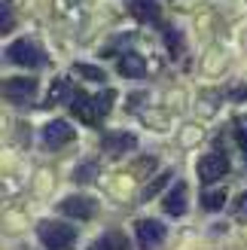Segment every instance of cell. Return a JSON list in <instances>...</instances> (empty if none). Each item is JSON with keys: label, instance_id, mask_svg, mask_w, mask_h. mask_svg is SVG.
I'll return each mask as SVG.
<instances>
[{"label": "cell", "instance_id": "cell-4", "mask_svg": "<svg viewBox=\"0 0 247 250\" xmlns=\"http://www.w3.org/2000/svg\"><path fill=\"white\" fill-rule=\"evenodd\" d=\"M134 238H138L141 250H156L165 241V226L159 220H141L138 226H134Z\"/></svg>", "mask_w": 247, "mask_h": 250}, {"label": "cell", "instance_id": "cell-13", "mask_svg": "<svg viewBox=\"0 0 247 250\" xmlns=\"http://www.w3.org/2000/svg\"><path fill=\"white\" fill-rule=\"evenodd\" d=\"M89 250H131L128 247V238L122 232H107V235H101Z\"/></svg>", "mask_w": 247, "mask_h": 250}, {"label": "cell", "instance_id": "cell-20", "mask_svg": "<svg viewBox=\"0 0 247 250\" xmlns=\"http://www.w3.org/2000/svg\"><path fill=\"white\" fill-rule=\"evenodd\" d=\"M165 40H168V46H171V52H174V55L183 49V40H177V31H171V28H168V31H165Z\"/></svg>", "mask_w": 247, "mask_h": 250}, {"label": "cell", "instance_id": "cell-18", "mask_svg": "<svg viewBox=\"0 0 247 250\" xmlns=\"http://www.w3.org/2000/svg\"><path fill=\"white\" fill-rule=\"evenodd\" d=\"M73 70L82 73V77H89V80H95V83H104V70H98V67H92V64H77Z\"/></svg>", "mask_w": 247, "mask_h": 250}, {"label": "cell", "instance_id": "cell-17", "mask_svg": "<svg viewBox=\"0 0 247 250\" xmlns=\"http://www.w3.org/2000/svg\"><path fill=\"white\" fill-rule=\"evenodd\" d=\"M95 177H98V162H85V165H80L73 171V180L77 183H92Z\"/></svg>", "mask_w": 247, "mask_h": 250}, {"label": "cell", "instance_id": "cell-2", "mask_svg": "<svg viewBox=\"0 0 247 250\" xmlns=\"http://www.w3.org/2000/svg\"><path fill=\"white\" fill-rule=\"evenodd\" d=\"M6 58L12 61V64L31 67V70H37V67L46 64V52H43L37 43H31V40H16V43H9V46H6Z\"/></svg>", "mask_w": 247, "mask_h": 250}, {"label": "cell", "instance_id": "cell-5", "mask_svg": "<svg viewBox=\"0 0 247 250\" xmlns=\"http://www.w3.org/2000/svg\"><path fill=\"white\" fill-rule=\"evenodd\" d=\"M58 208H61V214H67L73 220H92L95 210H98L95 198H89V195H67Z\"/></svg>", "mask_w": 247, "mask_h": 250}, {"label": "cell", "instance_id": "cell-22", "mask_svg": "<svg viewBox=\"0 0 247 250\" xmlns=\"http://www.w3.org/2000/svg\"><path fill=\"white\" fill-rule=\"evenodd\" d=\"M9 21H12V16H9V3H3V31H9Z\"/></svg>", "mask_w": 247, "mask_h": 250}, {"label": "cell", "instance_id": "cell-8", "mask_svg": "<svg viewBox=\"0 0 247 250\" xmlns=\"http://www.w3.org/2000/svg\"><path fill=\"white\" fill-rule=\"evenodd\" d=\"M226 171H229V162H226V156H220V153H207L199 162V177H202V183H214V180L223 177Z\"/></svg>", "mask_w": 247, "mask_h": 250}, {"label": "cell", "instance_id": "cell-3", "mask_svg": "<svg viewBox=\"0 0 247 250\" xmlns=\"http://www.w3.org/2000/svg\"><path fill=\"white\" fill-rule=\"evenodd\" d=\"M3 95H6V101H9V104L28 107L34 98H37V83H34V80H24V77L6 80V83H3Z\"/></svg>", "mask_w": 247, "mask_h": 250}, {"label": "cell", "instance_id": "cell-11", "mask_svg": "<svg viewBox=\"0 0 247 250\" xmlns=\"http://www.w3.org/2000/svg\"><path fill=\"white\" fill-rule=\"evenodd\" d=\"M70 113L77 116V119H82V122H98V116H95V104H92V98L89 95H73V101H70Z\"/></svg>", "mask_w": 247, "mask_h": 250}, {"label": "cell", "instance_id": "cell-15", "mask_svg": "<svg viewBox=\"0 0 247 250\" xmlns=\"http://www.w3.org/2000/svg\"><path fill=\"white\" fill-rule=\"evenodd\" d=\"M226 205V192L223 189H202V208L205 210H211V214H214V210H220V208H223Z\"/></svg>", "mask_w": 247, "mask_h": 250}, {"label": "cell", "instance_id": "cell-10", "mask_svg": "<svg viewBox=\"0 0 247 250\" xmlns=\"http://www.w3.org/2000/svg\"><path fill=\"white\" fill-rule=\"evenodd\" d=\"M119 73H122V77H144V73H146V61L138 55V52H125V55H122L119 58Z\"/></svg>", "mask_w": 247, "mask_h": 250}, {"label": "cell", "instance_id": "cell-21", "mask_svg": "<svg viewBox=\"0 0 247 250\" xmlns=\"http://www.w3.org/2000/svg\"><path fill=\"white\" fill-rule=\"evenodd\" d=\"M235 214H238V217H247V192L235 202Z\"/></svg>", "mask_w": 247, "mask_h": 250}, {"label": "cell", "instance_id": "cell-14", "mask_svg": "<svg viewBox=\"0 0 247 250\" xmlns=\"http://www.w3.org/2000/svg\"><path fill=\"white\" fill-rule=\"evenodd\" d=\"M113 101H116V92H113V89L98 92V95L92 98V104H95V116H98V119L107 116V113H110V107H113Z\"/></svg>", "mask_w": 247, "mask_h": 250}, {"label": "cell", "instance_id": "cell-16", "mask_svg": "<svg viewBox=\"0 0 247 250\" xmlns=\"http://www.w3.org/2000/svg\"><path fill=\"white\" fill-rule=\"evenodd\" d=\"M58 101H73V92H70V85L64 83V80H58L55 85H52V92H49V98H46V107H52V104H58Z\"/></svg>", "mask_w": 247, "mask_h": 250}, {"label": "cell", "instance_id": "cell-12", "mask_svg": "<svg viewBox=\"0 0 247 250\" xmlns=\"http://www.w3.org/2000/svg\"><path fill=\"white\" fill-rule=\"evenodd\" d=\"M134 19L141 21H156L159 19V0H128Z\"/></svg>", "mask_w": 247, "mask_h": 250}, {"label": "cell", "instance_id": "cell-1", "mask_svg": "<svg viewBox=\"0 0 247 250\" xmlns=\"http://www.w3.org/2000/svg\"><path fill=\"white\" fill-rule=\"evenodd\" d=\"M37 235L49 250H70L73 241H77V229H70L67 223H58V220H40Z\"/></svg>", "mask_w": 247, "mask_h": 250}, {"label": "cell", "instance_id": "cell-7", "mask_svg": "<svg viewBox=\"0 0 247 250\" xmlns=\"http://www.w3.org/2000/svg\"><path fill=\"white\" fill-rule=\"evenodd\" d=\"M70 141H73V128H70V122H64V119H52L43 128V144L49 149H58V146L70 144Z\"/></svg>", "mask_w": 247, "mask_h": 250}, {"label": "cell", "instance_id": "cell-6", "mask_svg": "<svg viewBox=\"0 0 247 250\" xmlns=\"http://www.w3.org/2000/svg\"><path fill=\"white\" fill-rule=\"evenodd\" d=\"M134 144H138V137H134L131 131H107L101 137V146L107 149V156H113V159L125 156L128 149H134Z\"/></svg>", "mask_w": 247, "mask_h": 250}, {"label": "cell", "instance_id": "cell-9", "mask_svg": "<svg viewBox=\"0 0 247 250\" xmlns=\"http://www.w3.org/2000/svg\"><path fill=\"white\" fill-rule=\"evenodd\" d=\"M162 205H165V210L171 217H183V214H186V183L177 180L174 186H171V192L162 198Z\"/></svg>", "mask_w": 247, "mask_h": 250}, {"label": "cell", "instance_id": "cell-19", "mask_svg": "<svg viewBox=\"0 0 247 250\" xmlns=\"http://www.w3.org/2000/svg\"><path fill=\"white\" fill-rule=\"evenodd\" d=\"M168 177H171L168 171L162 174V177H156V180H153V183H150V186H146V189H144V198H150V195H153L156 189H162V186H165V180H168Z\"/></svg>", "mask_w": 247, "mask_h": 250}]
</instances>
